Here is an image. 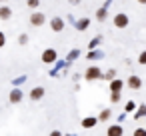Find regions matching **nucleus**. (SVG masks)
<instances>
[{
  "label": "nucleus",
  "mask_w": 146,
  "mask_h": 136,
  "mask_svg": "<svg viewBox=\"0 0 146 136\" xmlns=\"http://www.w3.org/2000/svg\"><path fill=\"white\" fill-rule=\"evenodd\" d=\"M134 106H136V104H134V102H132V100H130V102H128V104H126V110H128V112H130V110H134Z\"/></svg>",
  "instance_id": "obj_21"
},
{
  "label": "nucleus",
  "mask_w": 146,
  "mask_h": 136,
  "mask_svg": "<svg viewBox=\"0 0 146 136\" xmlns=\"http://www.w3.org/2000/svg\"><path fill=\"white\" fill-rule=\"evenodd\" d=\"M26 4H28V8H36L40 4V0H26Z\"/></svg>",
  "instance_id": "obj_14"
},
{
  "label": "nucleus",
  "mask_w": 146,
  "mask_h": 136,
  "mask_svg": "<svg viewBox=\"0 0 146 136\" xmlns=\"http://www.w3.org/2000/svg\"><path fill=\"white\" fill-rule=\"evenodd\" d=\"M122 90V82L120 80H112L110 82V92H120Z\"/></svg>",
  "instance_id": "obj_11"
},
{
  "label": "nucleus",
  "mask_w": 146,
  "mask_h": 136,
  "mask_svg": "<svg viewBox=\"0 0 146 136\" xmlns=\"http://www.w3.org/2000/svg\"><path fill=\"white\" fill-rule=\"evenodd\" d=\"M104 16H106V10H104V8H100V10L96 12V18H98V20H104Z\"/></svg>",
  "instance_id": "obj_16"
},
{
  "label": "nucleus",
  "mask_w": 146,
  "mask_h": 136,
  "mask_svg": "<svg viewBox=\"0 0 146 136\" xmlns=\"http://www.w3.org/2000/svg\"><path fill=\"white\" fill-rule=\"evenodd\" d=\"M108 136H122V126H118V124L110 126L108 128Z\"/></svg>",
  "instance_id": "obj_10"
},
{
  "label": "nucleus",
  "mask_w": 146,
  "mask_h": 136,
  "mask_svg": "<svg viewBox=\"0 0 146 136\" xmlns=\"http://www.w3.org/2000/svg\"><path fill=\"white\" fill-rule=\"evenodd\" d=\"M54 60H56V50L48 48V50H44V52H42V62H46V64H52Z\"/></svg>",
  "instance_id": "obj_4"
},
{
  "label": "nucleus",
  "mask_w": 146,
  "mask_h": 136,
  "mask_svg": "<svg viewBox=\"0 0 146 136\" xmlns=\"http://www.w3.org/2000/svg\"><path fill=\"white\" fill-rule=\"evenodd\" d=\"M6 44V36H4V32H0V48H2Z\"/></svg>",
  "instance_id": "obj_18"
},
{
  "label": "nucleus",
  "mask_w": 146,
  "mask_h": 136,
  "mask_svg": "<svg viewBox=\"0 0 146 136\" xmlns=\"http://www.w3.org/2000/svg\"><path fill=\"white\" fill-rule=\"evenodd\" d=\"M44 22H46V16L42 12H32V16H30V24L32 26H42Z\"/></svg>",
  "instance_id": "obj_3"
},
{
  "label": "nucleus",
  "mask_w": 146,
  "mask_h": 136,
  "mask_svg": "<svg viewBox=\"0 0 146 136\" xmlns=\"http://www.w3.org/2000/svg\"><path fill=\"white\" fill-rule=\"evenodd\" d=\"M138 62H140V64H146V52H140V56H138Z\"/></svg>",
  "instance_id": "obj_17"
},
{
  "label": "nucleus",
  "mask_w": 146,
  "mask_h": 136,
  "mask_svg": "<svg viewBox=\"0 0 146 136\" xmlns=\"http://www.w3.org/2000/svg\"><path fill=\"white\" fill-rule=\"evenodd\" d=\"M100 76H102V74H100V68H98V66H90V68L84 72V78L90 80V82L96 80V78H100Z\"/></svg>",
  "instance_id": "obj_2"
},
{
  "label": "nucleus",
  "mask_w": 146,
  "mask_h": 136,
  "mask_svg": "<svg viewBox=\"0 0 146 136\" xmlns=\"http://www.w3.org/2000/svg\"><path fill=\"white\" fill-rule=\"evenodd\" d=\"M112 102H118L120 100V92H112V98H110Z\"/></svg>",
  "instance_id": "obj_19"
},
{
  "label": "nucleus",
  "mask_w": 146,
  "mask_h": 136,
  "mask_svg": "<svg viewBox=\"0 0 146 136\" xmlns=\"http://www.w3.org/2000/svg\"><path fill=\"white\" fill-rule=\"evenodd\" d=\"M126 82H128V86H130L132 90H140V88H142V80H140V76H130Z\"/></svg>",
  "instance_id": "obj_6"
},
{
  "label": "nucleus",
  "mask_w": 146,
  "mask_h": 136,
  "mask_svg": "<svg viewBox=\"0 0 146 136\" xmlns=\"http://www.w3.org/2000/svg\"><path fill=\"white\" fill-rule=\"evenodd\" d=\"M42 96H44V88H42V86H36V88L30 90V98H32V100H40Z\"/></svg>",
  "instance_id": "obj_7"
},
{
  "label": "nucleus",
  "mask_w": 146,
  "mask_h": 136,
  "mask_svg": "<svg viewBox=\"0 0 146 136\" xmlns=\"http://www.w3.org/2000/svg\"><path fill=\"white\" fill-rule=\"evenodd\" d=\"M12 16V10L8 6H0V20H8Z\"/></svg>",
  "instance_id": "obj_8"
},
{
  "label": "nucleus",
  "mask_w": 146,
  "mask_h": 136,
  "mask_svg": "<svg viewBox=\"0 0 146 136\" xmlns=\"http://www.w3.org/2000/svg\"><path fill=\"white\" fill-rule=\"evenodd\" d=\"M144 112H146V108H144V106H140V108H138V114H136V118H142V116H144Z\"/></svg>",
  "instance_id": "obj_20"
},
{
  "label": "nucleus",
  "mask_w": 146,
  "mask_h": 136,
  "mask_svg": "<svg viewBox=\"0 0 146 136\" xmlns=\"http://www.w3.org/2000/svg\"><path fill=\"white\" fill-rule=\"evenodd\" d=\"M110 114H112L110 110H104V112H102V114L98 116V120H108V118H110Z\"/></svg>",
  "instance_id": "obj_13"
},
{
  "label": "nucleus",
  "mask_w": 146,
  "mask_h": 136,
  "mask_svg": "<svg viewBox=\"0 0 146 136\" xmlns=\"http://www.w3.org/2000/svg\"><path fill=\"white\" fill-rule=\"evenodd\" d=\"M70 2H72V4H78V0H70Z\"/></svg>",
  "instance_id": "obj_24"
},
{
  "label": "nucleus",
  "mask_w": 146,
  "mask_h": 136,
  "mask_svg": "<svg viewBox=\"0 0 146 136\" xmlns=\"http://www.w3.org/2000/svg\"><path fill=\"white\" fill-rule=\"evenodd\" d=\"M20 100H22V92H20V90H12V92H10V102H12V104H18Z\"/></svg>",
  "instance_id": "obj_9"
},
{
  "label": "nucleus",
  "mask_w": 146,
  "mask_h": 136,
  "mask_svg": "<svg viewBox=\"0 0 146 136\" xmlns=\"http://www.w3.org/2000/svg\"><path fill=\"white\" fill-rule=\"evenodd\" d=\"M50 28H52L54 32H60V30L64 28V20H62L60 16H56V18H52V20H50Z\"/></svg>",
  "instance_id": "obj_5"
},
{
  "label": "nucleus",
  "mask_w": 146,
  "mask_h": 136,
  "mask_svg": "<svg viewBox=\"0 0 146 136\" xmlns=\"http://www.w3.org/2000/svg\"><path fill=\"white\" fill-rule=\"evenodd\" d=\"M138 4H146V0H138Z\"/></svg>",
  "instance_id": "obj_23"
},
{
  "label": "nucleus",
  "mask_w": 146,
  "mask_h": 136,
  "mask_svg": "<svg viewBox=\"0 0 146 136\" xmlns=\"http://www.w3.org/2000/svg\"><path fill=\"white\" fill-rule=\"evenodd\" d=\"M134 136H146V128H142V126L136 128V130H134Z\"/></svg>",
  "instance_id": "obj_15"
},
{
  "label": "nucleus",
  "mask_w": 146,
  "mask_h": 136,
  "mask_svg": "<svg viewBox=\"0 0 146 136\" xmlns=\"http://www.w3.org/2000/svg\"><path fill=\"white\" fill-rule=\"evenodd\" d=\"M128 24H130V18H128L124 12H120V14L114 16V26H116V28H126Z\"/></svg>",
  "instance_id": "obj_1"
},
{
  "label": "nucleus",
  "mask_w": 146,
  "mask_h": 136,
  "mask_svg": "<svg viewBox=\"0 0 146 136\" xmlns=\"http://www.w3.org/2000/svg\"><path fill=\"white\" fill-rule=\"evenodd\" d=\"M96 122H98L96 118H84V120H82V126H84V128H92Z\"/></svg>",
  "instance_id": "obj_12"
},
{
  "label": "nucleus",
  "mask_w": 146,
  "mask_h": 136,
  "mask_svg": "<svg viewBox=\"0 0 146 136\" xmlns=\"http://www.w3.org/2000/svg\"><path fill=\"white\" fill-rule=\"evenodd\" d=\"M50 136H62V132H58V130H54V132H52Z\"/></svg>",
  "instance_id": "obj_22"
}]
</instances>
